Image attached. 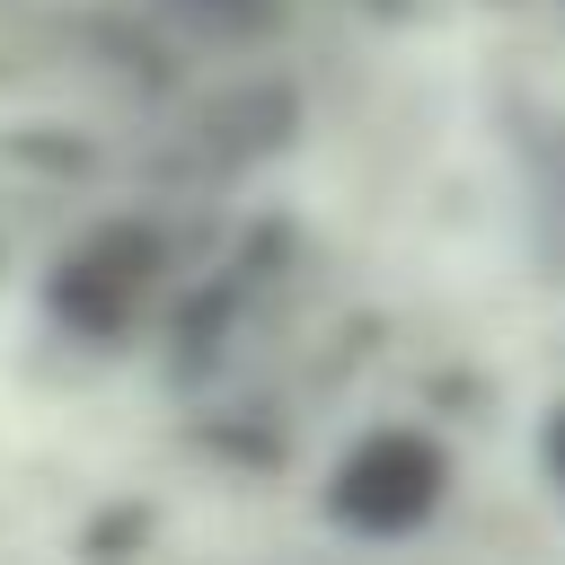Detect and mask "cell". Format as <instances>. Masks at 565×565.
<instances>
[{
  "mask_svg": "<svg viewBox=\"0 0 565 565\" xmlns=\"http://www.w3.org/2000/svg\"><path fill=\"white\" fill-rule=\"evenodd\" d=\"M539 450H547V477H556V494H565V406H547V433H539Z\"/></svg>",
  "mask_w": 565,
  "mask_h": 565,
  "instance_id": "cell-2",
  "label": "cell"
},
{
  "mask_svg": "<svg viewBox=\"0 0 565 565\" xmlns=\"http://www.w3.org/2000/svg\"><path fill=\"white\" fill-rule=\"evenodd\" d=\"M318 503L353 539H415L450 503V450L424 424H371L335 450V468L318 477Z\"/></svg>",
  "mask_w": 565,
  "mask_h": 565,
  "instance_id": "cell-1",
  "label": "cell"
}]
</instances>
